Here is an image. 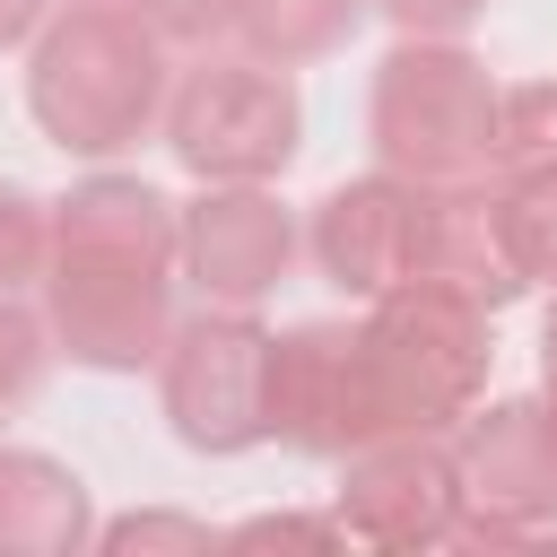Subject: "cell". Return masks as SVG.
<instances>
[{
	"label": "cell",
	"mask_w": 557,
	"mask_h": 557,
	"mask_svg": "<svg viewBox=\"0 0 557 557\" xmlns=\"http://www.w3.org/2000/svg\"><path fill=\"white\" fill-rule=\"evenodd\" d=\"M444 453H453L461 513L557 531V435H548L540 400H487V409H461V426H453Z\"/></svg>",
	"instance_id": "cell-9"
},
{
	"label": "cell",
	"mask_w": 557,
	"mask_h": 557,
	"mask_svg": "<svg viewBox=\"0 0 557 557\" xmlns=\"http://www.w3.org/2000/svg\"><path fill=\"white\" fill-rule=\"evenodd\" d=\"M44 322L78 366H139L165 348V261L113 252H44Z\"/></svg>",
	"instance_id": "cell-7"
},
{
	"label": "cell",
	"mask_w": 557,
	"mask_h": 557,
	"mask_svg": "<svg viewBox=\"0 0 557 557\" xmlns=\"http://www.w3.org/2000/svg\"><path fill=\"white\" fill-rule=\"evenodd\" d=\"M87 548V487L52 453H0V557Z\"/></svg>",
	"instance_id": "cell-14"
},
{
	"label": "cell",
	"mask_w": 557,
	"mask_h": 557,
	"mask_svg": "<svg viewBox=\"0 0 557 557\" xmlns=\"http://www.w3.org/2000/svg\"><path fill=\"white\" fill-rule=\"evenodd\" d=\"M261 383H270V331L244 305H200L157 348V400L191 453H244L261 444Z\"/></svg>",
	"instance_id": "cell-5"
},
{
	"label": "cell",
	"mask_w": 557,
	"mask_h": 557,
	"mask_svg": "<svg viewBox=\"0 0 557 557\" xmlns=\"http://www.w3.org/2000/svg\"><path fill=\"white\" fill-rule=\"evenodd\" d=\"M44 252H113V261H174V200L139 174H87L52 209Z\"/></svg>",
	"instance_id": "cell-13"
},
{
	"label": "cell",
	"mask_w": 557,
	"mask_h": 557,
	"mask_svg": "<svg viewBox=\"0 0 557 557\" xmlns=\"http://www.w3.org/2000/svg\"><path fill=\"white\" fill-rule=\"evenodd\" d=\"M357 339H366L383 426H444L487 383V305H470L435 278H400V287L366 296Z\"/></svg>",
	"instance_id": "cell-3"
},
{
	"label": "cell",
	"mask_w": 557,
	"mask_h": 557,
	"mask_svg": "<svg viewBox=\"0 0 557 557\" xmlns=\"http://www.w3.org/2000/svg\"><path fill=\"white\" fill-rule=\"evenodd\" d=\"M496 226L522 278H557V165H513L496 183Z\"/></svg>",
	"instance_id": "cell-16"
},
{
	"label": "cell",
	"mask_w": 557,
	"mask_h": 557,
	"mask_svg": "<svg viewBox=\"0 0 557 557\" xmlns=\"http://www.w3.org/2000/svg\"><path fill=\"white\" fill-rule=\"evenodd\" d=\"M470 9L479 0H383V17L400 35H453V26H470Z\"/></svg>",
	"instance_id": "cell-23"
},
{
	"label": "cell",
	"mask_w": 557,
	"mask_h": 557,
	"mask_svg": "<svg viewBox=\"0 0 557 557\" xmlns=\"http://www.w3.org/2000/svg\"><path fill=\"white\" fill-rule=\"evenodd\" d=\"M165 96V44L139 9H113V0H78L61 9L44 35H35V61H26V104H35V131L70 157H113L148 131Z\"/></svg>",
	"instance_id": "cell-1"
},
{
	"label": "cell",
	"mask_w": 557,
	"mask_h": 557,
	"mask_svg": "<svg viewBox=\"0 0 557 557\" xmlns=\"http://www.w3.org/2000/svg\"><path fill=\"white\" fill-rule=\"evenodd\" d=\"M540 366H557V305H548V322H540Z\"/></svg>",
	"instance_id": "cell-26"
},
{
	"label": "cell",
	"mask_w": 557,
	"mask_h": 557,
	"mask_svg": "<svg viewBox=\"0 0 557 557\" xmlns=\"http://www.w3.org/2000/svg\"><path fill=\"white\" fill-rule=\"evenodd\" d=\"M453 513V453L426 426H383L339 453V531H357L366 548H444Z\"/></svg>",
	"instance_id": "cell-8"
},
{
	"label": "cell",
	"mask_w": 557,
	"mask_h": 557,
	"mask_svg": "<svg viewBox=\"0 0 557 557\" xmlns=\"http://www.w3.org/2000/svg\"><path fill=\"white\" fill-rule=\"evenodd\" d=\"M418 209H426V183H409L392 165L322 191V209H313V261H322V278L348 287V296L400 287L409 261H418Z\"/></svg>",
	"instance_id": "cell-11"
},
{
	"label": "cell",
	"mask_w": 557,
	"mask_h": 557,
	"mask_svg": "<svg viewBox=\"0 0 557 557\" xmlns=\"http://www.w3.org/2000/svg\"><path fill=\"white\" fill-rule=\"evenodd\" d=\"M540 418H548V435H557V366H540Z\"/></svg>",
	"instance_id": "cell-25"
},
{
	"label": "cell",
	"mask_w": 557,
	"mask_h": 557,
	"mask_svg": "<svg viewBox=\"0 0 557 557\" xmlns=\"http://www.w3.org/2000/svg\"><path fill=\"white\" fill-rule=\"evenodd\" d=\"M131 9L157 26V44H209L235 17V0H131Z\"/></svg>",
	"instance_id": "cell-22"
},
{
	"label": "cell",
	"mask_w": 557,
	"mask_h": 557,
	"mask_svg": "<svg viewBox=\"0 0 557 557\" xmlns=\"http://www.w3.org/2000/svg\"><path fill=\"white\" fill-rule=\"evenodd\" d=\"M174 252H183V270L209 305H252V296L278 287L296 226L261 183H209L191 209H174Z\"/></svg>",
	"instance_id": "cell-10"
},
{
	"label": "cell",
	"mask_w": 557,
	"mask_h": 557,
	"mask_svg": "<svg viewBox=\"0 0 557 557\" xmlns=\"http://www.w3.org/2000/svg\"><path fill=\"white\" fill-rule=\"evenodd\" d=\"M261 426L287 435L296 453H331V461H339L348 444L383 435V400H374L357 322H296L287 339H270Z\"/></svg>",
	"instance_id": "cell-6"
},
{
	"label": "cell",
	"mask_w": 557,
	"mask_h": 557,
	"mask_svg": "<svg viewBox=\"0 0 557 557\" xmlns=\"http://www.w3.org/2000/svg\"><path fill=\"white\" fill-rule=\"evenodd\" d=\"M44 244H52V218H44L26 191H9V183H0V296H9V287H26V278L44 270Z\"/></svg>",
	"instance_id": "cell-20"
},
{
	"label": "cell",
	"mask_w": 557,
	"mask_h": 557,
	"mask_svg": "<svg viewBox=\"0 0 557 557\" xmlns=\"http://www.w3.org/2000/svg\"><path fill=\"white\" fill-rule=\"evenodd\" d=\"M348 9L357 0H235V35H244V52L252 61H313V52H331L339 35H348Z\"/></svg>",
	"instance_id": "cell-15"
},
{
	"label": "cell",
	"mask_w": 557,
	"mask_h": 557,
	"mask_svg": "<svg viewBox=\"0 0 557 557\" xmlns=\"http://www.w3.org/2000/svg\"><path fill=\"white\" fill-rule=\"evenodd\" d=\"M218 548H235V557H261V548L322 557V548H339V513H331V522H322V513H252V522H235Z\"/></svg>",
	"instance_id": "cell-19"
},
{
	"label": "cell",
	"mask_w": 557,
	"mask_h": 557,
	"mask_svg": "<svg viewBox=\"0 0 557 557\" xmlns=\"http://www.w3.org/2000/svg\"><path fill=\"white\" fill-rule=\"evenodd\" d=\"M165 148L200 174V183H261L287 165L296 148V87L270 61L244 52H209L174 78L165 96Z\"/></svg>",
	"instance_id": "cell-4"
},
{
	"label": "cell",
	"mask_w": 557,
	"mask_h": 557,
	"mask_svg": "<svg viewBox=\"0 0 557 557\" xmlns=\"http://www.w3.org/2000/svg\"><path fill=\"white\" fill-rule=\"evenodd\" d=\"M35 9H44V0H0V44H17V35L35 26Z\"/></svg>",
	"instance_id": "cell-24"
},
{
	"label": "cell",
	"mask_w": 557,
	"mask_h": 557,
	"mask_svg": "<svg viewBox=\"0 0 557 557\" xmlns=\"http://www.w3.org/2000/svg\"><path fill=\"white\" fill-rule=\"evenodd\" d=\"M96 548H104V557H157V548H165V557H209L218 540H209L200 522H183V513H122V522L96 531Z\"/></svg>",
	"instance_id": "cell-18"
},
{
	"label": "cell",
	"mask_w": 557,
	"mask_h": 557,
	"mask_svg": "<svg viewBox=\"0 0 557 557\" xmlns=\"http://www.w3.org/2000/svg\"><path fill=\"white\" fill-rule=\"evenodd\" d=\"M374 148L409 183H470L496 165V87L444 35H400L374 61Z\"/></svg>",
	"instance_id": "cell-2"
},
{
	"label": "cell",
	"mask_w": 557,
	"mask_h": 557,
	"mask_svg": "<svg viewBox=\"0 0 557 557\" xmlns=\"http://www.w3.org/2000/svg\"><path fill=\"white\" fill-rule=\"evenodd\" d=\"M409 278H435L470 305H505L522 287L513 252H505V226H496V183L470 174V183H426V209H418V261Z\"/></svg>",
	"instance_id": "cell-12"
},
{
	"label": "cell",
	"mask_w": 557,
	"mask_h": 557,
	"mask_svg": "<svg viewBox=\"0 0 557 557\" xmlns=\"http://www.w3.org/2000/svg\"><path fill=\"white\" fill-rule=\"evenodd\" d=\"M496 165H557V78H522L496 96Z\"/></svg>",
	"instance_id": "cell-17"
},
{
	"label": "cell",
	"mask_w": 557,
	"mask_h": 557,
	"mask_svg": "<svg viewBox=\"0 0 557 557\" xmlns=\"http://www.w3.org/2000/svg\"><path fill=\"white\" fill-rule=\"evenodd\" d=\"M35 374H44V322H35L26 305H9V296H0V409H9V400H26V392H35Z\"/></svg>",
	"instance_id": "cell-21"
}]
</instances>
